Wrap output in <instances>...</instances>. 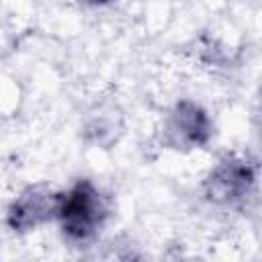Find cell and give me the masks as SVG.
I'll return each instance as SVG.
<instances>
[{"mask_svg":"<svg viewBox=\"0 0 262 262\" xmlns=\"http://www.w3.org/2000/svg\"><path fill=\"white\" fill-rule=\"evenodd\" d=\"M108 215V205L98 186L78 180L68 190L57 192L55 219L61 233L72 244H86L98 235Z\"/></svg>","mask_w":262,"mask_h":262,"instance_id":"1","label":"cell"},{"mask_svg":"<svg viewBox=\"0 0 262 262\" xmlns=\"http://www.w3.org/2000/svg\"><path fill=\"white\" fill-rule=\"evenodd\" d=\"M256 184V168L246 158L227 156L207 176L205 192L221 205H235L250 196Z\"/></svg>","mask_w":262,"mask_h":262,"instance_id":"2","label":"cell"},{"mask_svg":"<svg viewBox=\"0 0 262 262\" xmlns=\"http://www.w3.org/2000/svg\"><path fill=\"white\" fill-rule=\"evenodd\" d=\"M164 131L176 147H201L211 137V119L196 102L182 100L170 113Z\"/></svg>","mask_w":262,"mask_h":262,"instance_id":"3","label":"cell"},{"mask_svg":"<svg viewBox=\"0 0 262 262\" xmlns=\"http://www.w3.org/2000/svg\"><path fill=\"white\" fill-rule=\"evenodd\" d=\"M57 192L47 186H31L18 194L8 207L6 221L14 231H31L47 219L55 217Z\"/></svg>","mask_w":262,"mask_h":262,"instance_id":"4","label":"cell"},{"mask_svg":"<svg viewBox=\"0 0 262 262\" xmlns=\"http://www.w3.org/2000/svg\"><path fill=\"white\" fill-rule=\"evenodd\" d=\"M80 2H84L88 6H104V4H111L113 0H80Z\"/></svg>","mask_w":262,"mask_h":262,"instance_id":"5","label":"cell"}]
</instances>
